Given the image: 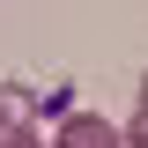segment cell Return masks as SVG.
I'll return each mask as SVG.
<instances>
[{
	"label": "cell",
	"instance_id": "cell-1",
	"mask_svg": "<svg viewBox=\"0 0 148 148\" xmlns=\"http://www.w3.org/2000/svg\"><path fill=\"white\" fill-rule=\"evenodd\" d=\"M52 148H119V126L96 119V111H67L59 133H52Z\"/></svg>",
	"mask_w": 148,
	"mask_h": 148
},
{
	"label": "cell",
	"instance_id": "cell-6",
	"mask_svg": "<svg viewBox=\"0 0 148 148\" xmlns=\"http://www.w3.org/2000/svg\"><path fill=\"white\" fill-rule=\"evenodd\" d=\"M22 148H45V141H22Z\"/></svg>",
	"mask_w": 148,
	"mask_h": 148
},
{
	"label": "cell",
	"instance_id": "cell-5",
	"mask_svg": "<svg viewBox=\"0 0 148 148\" xmlns=\"http://www.w3.org/2000/svg\"><path fill=\"white\" fill-rule=\"evenodd\" d=\"M141 104H148V67H141Z\"/></svg>",
	"mask_w": 148,
	"mask_h": 148
},
{
	"label": "cell",
	"instance_id": "cell-4",
	"mask_svg": "<svg viewBox=\"0 0 148 148\" xmlns=\"http://www.w3.org/2000/svg\"><path fill=\"white\" fill-rule=\"evenodd\" d=\"M22 141H37V133H15V126H0V148H22Z\"/></svg>",
	"mask_w": 148,
	"mask_h": 148
},
{
	"label": "cell",
	"instance_id": "cell-2",
	"mask_svg": "<svg viewBox=\"0 0 148 148\" xmlns=\"http://www.w3.org/2000/svg\"><path fill=\"white\" fill-rule=\"evenodd\" d=\"M30 111H37V104H30V96L15 89V82H0V126H15V133H30Z\"/></svg>",
	"mask_w": 148,
	"mask_h": 148
},
{
	"label": "cell",
	"instance_id": "cell-3",
	"mask_svg": "<svg viewBox=\"0 0 148 148\" xmlns=\"http://www.w3.org/2000/svg\"><path fill=\"white\" fill-rule=\"evenodd\" d=\"M119 148H148V104H133V119L119 126Z\"/></svg>",
	"mask_w": 148,
	"mask_h": 148
}]
</instances>
